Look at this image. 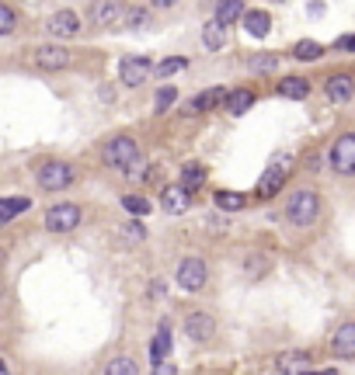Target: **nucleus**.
Segmentation results:
<instances>
[{"label": "nucleus", "instance_id": "nucleus-28", "mask_svg": "<svg viewBox=\"0 0 355 375\" xmlns=\"http://www.w3.org/2000/svg\"><path fill=\"white\" fill-rule=\"evenodd\" d=\"M279 70V53H261L251 59V73H275Z\"/></svg>", "mask_w": 355, "mask_h": 375}, {"label": "nucleus", "instance_id": "nucleus-38", "mask_svg": "<svg viewBox=\"0 0 355 375\" xmlns=\"http://www.w3.org/2000/svg\"><path fill=\"white\" fill-rule=\"evenodd\" d=\"M352 49H355V35H352Z\"/></svg>", "mask_w": 355, "mask_h": 375}, {"label": "nucleus", "instance_id": "nucleus-34", "mask_svg": "<svg viewBox=\"0 0 355 375\" xmlns=\"http://www.w3.org/2000/svg\"><path fill=\"white\" fill-rule=\"evenodd\" d=\"M247 274H251V278H261V274H265V271H269V261H265V257H247Z\"/></svg>", "mask_w": 355, "mask_h": 375}, {"label": "nucleus", "instance_id": "nucleus-11", "mask_svg": "<svg viewBox=\"0 0 355 375\" xmlns=\"http://www.w3.org/2000/svg\"><path fill=\"white\" fill-rule=\"evenodd\" d=\"M331 354L341 358V361H352L355 358V323H341L331 337Z\"/></svg>", "mask_w": 355, "mask_h": 375}, {"label": "nucleus", "instance_id": "nucleus-30", "mask_svg": "<svg viewBox=\"0 0 355 375\" xmlns=\"http://www.w3.org/2000/svg\"><path fill=\"white\" fill-rule=\"evenodd\" d=\"M174 101H178V91H174V87H161V91H157V98H154V105H157L154 111H157V115H164Z\"/></svg>", "mask_w": 355, "mask_h": 375}, {"label": "nucleus", "instance_id": "nucleus-2", "mask_svg": "<svg viewBox=\"0 0 355 375\" xmlns=\"http://www.w3.org/2000/svg\"><path fill=\"white\" fill-rule=\"evenodd\" d=\"M317 212H321L317 191H310V188L293 191V198H289V205H286V219H289L293 226H310V222L317 219Z\"/></svg>", "mask_w": 355, "mask_h": 375}, {"label": "nucleus", "instance_id": "nucleus-8", "mask_svg": "<svg viewBox=\"0 0 355 375\" xmlns=\"http://www.w3.org/2000/svg\"><path fill=\"white\" fill-rule=\"evenodd\" d=\"M150 73H154V63L146 56H126L119 63V81L129 83V87H139L143 81H150Z\"/></svg>", "mask_w": 355, "mask_h": 375}, {"label": "nucleus", "instance_id": "nucleus-23", "mask_svg": "<svg viewBox=\"0 0 355 375\" xmlns=\"http://www.w3.org/2000/svg\"><path fill=\"white\" fill-rule=\"evenodd\" d=\"M216 18L223 21V25H234L237 18H244V0H219Z\"/></svg>", "mask_w": 355, "mask_h": 375}, {"label": "nucleus", "instance_id": "nucleus-6", "mask_svg": "<svg viewBox=\"0 0 355 375\" xmlns=\"http://www.w3.org/2000/svg\"><path fill=\"white\" fill-rule=\"evenodd\" d=\"M81 205H74V202H63V205H53L49 212H46V230L49 233H70V230H77L81 226Z\"/></svg>", "mask_w": 355, "mask_h": 375}, {"label": "nucleus", "instance_id": "nucleus-22", "mask_svg": "<svg viewBox=\"0 0 355 375\" xmlns=\"http://www.w3.org/2000/svg\"><path fill=\"white\" fill-rule=\"evenodd\" d=\"M202 42H206V49H223V42H226V25L213 18V21H206L202 25Z\"/></svg>", "mask_w": 355, "mask_h": 375}, {"label": "nucleus", "instance_id": "nucleus-25", "mask_svg": "<svg viewBox=\"0 0 355 375\" xmlns=\"http://www.w3.org/2000/svg\"><path fill=\"white\" fill-rule=\"evenodd\" d=\"M244 205L247 195H241V191H216V209H223V212H237Z\"/></svg>", "mask_w": 355, "mask_h": 375}, {"label": "nucleus", "instance_id": "nucleus-33", "mask_svg": "<svg viewBox=\"0 0 355 375\" xmlns=\"http://www.w3.org/2000/svg\"><path fill=\"white\" fill-rule=\"evenodd\" d=\"M14 31V11L11 4H0V35H11Z\"/></svg>", "mask_w": 355, "mask_h": 375}, {"label": "nucleus", "instance_id": "nucleus-21", "mask_svg": "<svg viewBox=\"0 0 355 375\" xmlns=\"http://www.w3.org/2000/svg\"><path fill=\"white\" fill-rule=\"evenodd\" d=\"M254 101H258V94H254V91L237 87V91H230V94H226V111H230V115H244Z\"/></svg>", "mask_w": 355, "mask_h": 375}, {"label": "nucleus", "instance_id": "nucleus-19", "mask_svg": "<svg viewBox=\"0 0 355 375\" xmlns=\"http://www.w3.org/2000/svg\"><path fill=\"white\" fill-rule=\"evenodd\" d=\"M275 94H279V98H289V101H303V98L310 94V81H303V77H286V81H279Z\"/></svg>", "mask_w": 355, "mask_h": 375}, {"label": "nucleus", "instance_id": "nucleus-17", "mask_svg": "<svg viewBox=\"0 0 355 375\" xmlns=\"http://www.w3.org/2000/svg\"><path fill=\"white\" fill-rule=\"evenodd\" d=\"M167 354H171V323L161 320L157 323V337H154V344H150V361H154V369L164 365Z\"/></svg>", "mask_w": 355, "mask_h": 375}, {"label": "nucleus", "instance_id": "nucleus-18", "mask_svg": "<svg viewBox=\"0 0 355 375\" xmlns=\"http://www.w3.org/2000/svg\"><path fill=\"white\" fill-rule=\"evenodd\" d=\"M314 361H310V351H289L279 358V372L286 375H300V372H310Z\"/></svg>", "mask_w": 355, "mask_h": 375}, {"label": "nucleus", "instance_id": "nucleus-31", "mask_svg": "<svg viewBox=\"0 0 355 375\" xmlns=\"http://www.w3.org/2000/svg\"><path fill=\"white\" fill-rule=\"evenodd\" d=\"M122 205H126L133 215H146V212H150V202H146L143 195H126V198H122Z\"/></svg>", "mask_w": 355, "mask_h": 375}, {"label": "nucleus", "instance_id": "nucleus-20", "mask_svg": "<svg viewBox=\"0 0 355 375\" xmlns=\"http://www.w3.org/2000/svg\"><path fill=\"white\" fill-rule=\"evenodd\" d=\"M269 25H272L269 11H244V31H247V35L265 38V35H269Z\"/></svg>", "mask_w": 355, "mask_h": 375}, {"label": "nucleus", "instance_id": "nucleus-7", "mask_svg": "<svg viewBox=\"0 0 355 375\" xmlns=\"http://www.w3.org/2000/svg\"><path fill=\"white\" fill-rule=\"evenodd\" d=\"M206 282H209V264H206L202 257H185V261L178 264V285H181V289L199 292Z\"/></svg>", "mask_w": 355, "mask_h": 375}, {"label": "nucleus", "instance_id": "nucleus-29", "mask_svg": "<svg viewBox=\"0 0 355 375\" xmlns=\"http://www.w3.org/2000/svg\"><path fill=\"white\" fill-rule=\"evenodd\" d=\"M181 70H189V59L171 56V59H164V63L157 66V77H161V81H167V77H174V73H181Z\"/></svg>", "mask_w": 355, "mask_h": 375}, {"label": "nucleus", "instance_id": "nucleus-37", "mask_svg": "<svg viewBox=\"0 0 355 375\" xmlns=\"http://www.w3.org/2000/svg\"><path fill=\"white\" fill-rule=\"evenodd\" d=\"M150 4H154V7H174L178 0H150Z\"/></svg>", "mask_w": 355, "mask_h": 375}, {"label": "nucleus", "instance_id": "nucleus-3", "mask_svg": "<svg viewBox=\"0 0 355 375\" xmlns=\"http://www.w3.org/2000/svg\"><path fill=\"white\" fill-rule=\"evenodd\" d=\"M328 160H331V170H334V174H341V178H355V133L338 135V139L331 143Z\"/></svg>", "mask_w": 355, "mask_h": 375}, {"label": "nucleus", "instance_id": "nucleus-13", "mask_svg": "<svg viewBox=\"0 0 355 375\" xmlns=\"http://www.w3.org/2000/svg\"><path fill=\"white\" fill-rule=\"evenodd\" d=\"M35 66H42V70H66L70 66V49H63V46H39L35 49Z\"/></svg>", "mask_w": 355, "mask_h": 375}, {"label": "nucleus", "instance_id": "nucleus-24", "mask_svg": "<svg viewBox=\"0 0 355 375\" xmlns=\"http://www.w3.org/2000/svg\"><path fill=\"white\" fill-rule=\"evenodd\" d=\"M206 178H209V170H206L202 163H185V167H181V185H189L191 191L206 185Z\"/></svg>", "mask_w": 355, "mask_h": 375}, {"label": "nucleus", "instance_id": "nucleus-12", "mask_svg": "<svg viewBox=\"0 0 355 375\" xmlns=\"http://www.w3.org/2000/svg\"><path fill=\"white\" fill-rule=\"evenodd\" d=\"M185 334H189L195 344H206V341H213V334H216V320H213L209 313H191L189 320H185Z\"/></svg>", "mask_w": 355, "mask_h": 375}, {"label": "nucleus", "instance_id": "nucleus-4", "mask_svg": "<svg viewBox=\"0 0 355 375\" xmlns=\"http://www.w3.org/2000/svg\"><path fill=\"white\" fill-rule=\"evenodd\" d=\"M105 163L109 167H115V170H126L129 163H136L139 160V143L133 139V135H115L109 146H105Z\"/></svg>", "mask_w": 355, "mask_h": 375}, {"label": "nucleus", "instance_id": "nucleus-9", "mask_svg": "<svg viewBox=\"0 0 355 375\" xmlns=\"http://www.w3.org/2000/svg\"><path fill=\"white\" fill-rule=\"evenodd\" d=\"M161 209H164L167 215H185L191 209V188L189 185H167L164 191H161Z\"/></svg>", "mask_w": 355, "mask_h": 375}, {"label": "nucleus", "instance_id": "nucleus-14", "mask_svg": "<svg viewBox=\"0 0 355 375\" xmlns=\"http://www.w3.org/2000/svg\"><path fill=\"white\" fill-rule=\"evenodd\" d=\"M324 94H328V101H334V105H349L355 94V81L349 73H334V77H328V83H324Z\"/></svg>", "mask_w": 355, "mask_h": 375}, {"label": "nucleus", "instance_id": "nucleus-32", "mask_svg": "<svg viewBox=\"0 0 355 375\" xmlns=\"http://www.w3.org/2000/svg\"><path fill=\"white\" fill-rule=\"evenodd\" d=\"M136 372H139V365L133 358H119V361L109 365V375H136Z\"/></svg>", "mask_w": 355, "mask_h": 375}, {"label": "nucleus", "instance_id": "nucleus-27", "mask_svg": "<svg viewBox=\"0 0 355 375\" xmlns=\"http://www.w3.org/2000/svg\"><path fill=\"white\" fill-rule=\"evenodd\" d=\"M293 56H296L300 63H306V59H321V56H324V46L314 42V38H303V42L293 46Z\"/></svg>", "mask_w": 355, "mask_h": 375}, {"label": "nucleus", "instance_id": "nucleus-36", "mask_svg": "<svg viewBox=\"0 0 355 375\" xmlns=\"http://www.w3.org/2000/svg\"><path fill=\"white\" fill-rule=\"evenodd\" d=\"M150 25V14L146 11H129V28H143Z\"/></svg>", "mask_w": 355, "mask_h": 375}, {"label": "nucleus", "instance_id": "nucleus-15", "mask_svg": "<svg viewBox=\"0 0 355 375\" xmlns=\"http://www.w3.org/2000/svg\"><path fill=\"white\" fill-rule=\"evenodd\" d=\"M122 11H126L122 0H94V4H91V21L101 25V28H109L122 18Z\"/></svg>", "mask_w": 355, "mask_h": 375}, {"label": "nucleus", "instance_id": "nucleus-26", "mask_svg": "<svg viewBox=\"0 0 355 375\" xmlns=\"http://www.w3.org/2000/svg\"><path fill=\"white\" fill-rule=\"evenodd\" d=\"M28 209H31L28 198H11V195H7V198L0 202V222H11L18 212H28Z\"/></svg>", "mask_w": 355, "mask_h": 375}, {"label": "nucleus", "instance_id": "nucleus-1", "mask_svg": "<svg viewBox=\"0 0 355 375\" xmlns=\"http://www.w3.org/2000/svg\"><path fill=\"white\" fill-rule=\"evenodd\" d=\"M289 170H293V157L289 153H279L272 163H269V170L261 174V181L254 188V195L261 198V202H269L275 191H282V185L289 181Z\"/></svg>", "mask_w": 355, "mask_h": 375}, {"label": "nucleus", "instance_id": "nucleus-5", "mask_svg": "<svg viewBox=\"0 0 355 375\" xmlns=\"http://www.w3.org/2000/svg\"><path fill=\"white\" fill-rule=\"evenodd\" d=\"M74 185V167L63 160H46L39 167V188L42 191H63Z\"/></svg>", "mask_w": 355, "mask_h": 375}, {"label": "nucleus", "instance_id": "nucleus-35", "mask_svg": "<svg viewBox=\"0 0 355 375\" xmlns=\"http://www.w3.org/2000/svg\"><path fill=\"white\" fill-rule=\"evenodd\" d=\"M122 237H129V240H143L146 230H143L139 222H126V226H122Z\"/></svg>", "mask_w": 355, "mask_h": 375}, {"label": "nucleus", "instance_id": "nucleus-16", "mask_svg": "<svg viewBox=\"0 0 355 375\" xmlns=\"http://www.w3.org/2000/svg\"><path fill=\"white\" fill-rule=\"evenodd\" d=\"M46 28H49V35H56V38H74L81 31V18L74 11H56Z\"/></svg>", "mask_w": 355, "mask_h": 375}, {"label": "nucleus", "instance_id": "nucleus-10", "mask_svg": "<svg viewBox=\"0 0 355 375\" xmlns=\"http://www.w3.org/2000/svg\"><path fill=\"white\" fill-rule=\"evenodd\" d=\"M226 94H230V91H223V87H209V91L195 94V98H191V101L181 108V111H185V115H202V111L223 108V105H226Z\"/></svg>", "mask_w": 355, "mask_h": 375}]
</instances>
